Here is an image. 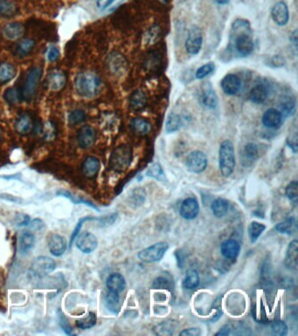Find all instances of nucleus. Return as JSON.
<instances>
[{"label": "nucleus", "instance_id": "1", "mask_svg": "<svg viewBox=\"0 0 298 336\" xmlns=\"http://www.w3.org/2000/svg\"><path fill=\"white\" fill-rule=\"evenodd\" d=\"M74 87L78 95L85 98H92L99 94L102 81L96 74L81 72L74 80Z\"/></svg>", "mask_w": 298, "mask_h": 336}, {"label": "nucleus", "instance_id": "2", "mask_svg": "<svg viewBox=\"0 0 298 336\" xmlns=\"http://www.w3.org/2000/svg\"><path fill=\"white\" fill-rule=\"evenodd\" d=\"M219 166L221 174L224 177H229L236 168L235 147L233 143L226 139L221 143L219 152Z\"/></svg>", "mask_w": 298, "mask_h": 336}, {"label": "nucleus", "instance_id": "3", "mask_svg": "<svg viewBox=\"0 0 298 336\" xmlns=\"http://www.w3.org/2000/svg\"><path fill=\"white\" fill-rule=\"evenodd\" d=\"M132 160V151L129 146L121 145L111 154L110 166L115 172H122L129 168Z\"/></svg>", "mask_w": 298, "mask_h": 336}, {"label": "nucleus", "instance_id": "4", "mask_svg": "<svg viewBox=\"0 0 298 336\" xmlns=\"http://www.w3.org/2000/svg\"><path fill=\"white\" fill-rule=\"evenodd\" d=\"M41 76H42V69L41 67H35L30 70L29 73L26 76V80L23 85L22 98L27 102L33 100L37 92L39 84L41 82Z\"/></svg>", "mask_w": 298, "mask_h": 336}, {"label": "nucleus", "instance_id": "5", "mask_svg": "<svg viewBox=\"0 0 298 336\" xmlns=\"http://www.w3.org/2000/svg\"><path fill=\"white\" fill-rule=\"evenodd\" d=\"M169 245L165 242H159L144 249L138 253V258L144 263H155L159 262L165 256Z\"/></svg>", "mask_w": 298, "mask_h": 336}, {"label": "nucleus", "instance_id": "6", "mask_svg": "<svg viewBox=\"0 0 298 336\" xmlns=\"http://www.w3.org/2000/svg\"><path fill=\"white\" fill-rule=\"evenodd\" d=\"M56 263L55 260L46 256H38L32 263L31 270L33 274L39 278H44L56 270Z\"/></svg>", "mask_w": 298, "mask_h": 336}, {"label": "nucleus", "instance_id": "7", "mask_svg": "<svg viewBox=\"0 0 298 336\" xmlns=\"http://www.w3.org/2000/svg\"><path fill=\"white\" fill-rule=\"evenodd\" d=\"M207 157L201 151H193L186 159V168L192 173H200L207 167Z\"/></svg>", "mask_w": 298, "mask_h": 336}, {"label": "nucleus", "instance_id": "8", "mask_svg": "<svg viewBox=\"0 0 298 336\" xmlns=\"http://www.w3.org/2000/svg\"><path fill=\"white\" fill-rule=\"evenodd\" d=\"M203 34L198 26H192L185 41V49L189 55H196L199 54L202 48Z\"/></svg>", "mask_w": 298, "mask_h": 336}, {"label": "nucleus", "instance_id": "9", "mask_svg": "<svg viewBox=\"0 0 298 336\" xmlns=\"http://www.w3.org/2000/svg\"><path fill=\"white\" fill-rule=\"evenodd\" d=\"M271 90V86L268 83V81L260 80L257 84L251 88L249 92V99L252 102L257 104H261L266 102L269 97V93Z\"/></svg>", "mask_w": 298, "mask_h": 336}, {"label": "nucleus", "instance_id": "10", "mask_svg": "<svg viewBox=\"0 0 298 336\" xmlns=\"http://www.w3.org/2000/svg\"><path fill=\"white\" fill-rule=\"evenodd\" d=\"M96 140V131L90 125L82 126L77 133V142L80 147L88 149L95 144Z\"/></svg>", "mask_w": 298, "mask_h": 336}, {"label": "nucleus", "instance_id": "11", "mask_svg": "<svg viewBox=\"0 0 298 336\" xmlns=\"http://www.w3.org/2000/svg\"><path fill=\"white\" fill-rule=\"evenodd\" d=\"M271 16L276 25L280 26H286L290 19V11L287 4L283 1L276 3L271 10Z\"/></svg>", "mask_w": 298, "mask_h": 336}, {"label": "nucleus", "instance_id": "12", "mask_svg": "<svg viewBox=\"0 0 298 336\" xmlns=\"http://www.w3.org/2000/svg\"><path fill=\"white\" fill-rule=\"evenodd\" d=\"M200 102L206 109L214 110L218 105V96L211 84L207 83L200 91Z\"/></svg>", "mask_w": 298, "mask_h": 336}, {"label": "nucleus", "instance_id": "13", "mask_svg": "<svg viewBox=\"0 0 298 336\" xmlns=\"http://www.w3.org/2000/svg\"><path fill=\"white\" fill-rule=\"evenodd\" d=\"M76 238L77 248L86 254L94 252L98 245L96 236L90 232H83L80 236H77Z\"/></svg>", "mask_w": 298, "mask_h": 336}, {"label": "nucleus", "instance_id": "14", "mask_svg": "<svg viewBox=\"0 0 298 336\" xmlns=\"http://www.w3.org/2000/svg\"><path fill=\"white\" fill-rule=\"evenodd\" d=\"M262 124L269 129L276 130L281 127L284 122V117L281 111L276 109H269L266 110L261 118Z\"/></svg>", "mask_w": 298, "mask_h": 336}, {"label": "nucleus", "instance_id": "15", "mask_svg": "<svg viewBox=\"0 0 298 336\" xmlns=\"http://www.w3.org/2000/svg\"><path fill=\"white\" fill-rule=\"evenodd\" d=\"M180 215L184 219L192 220L197 217L199 212V205L195 198H186L181 203Z\"/></svg>", "mask_w": 298, "mask_h": 336}, {"label": "nucleus", "instance_id": "16", "mask_svg": "<svg viewBox=\"0 0 298 336\" xmlns=\"http://www.w3.org/2000/svg\"><path fill=\"white\" fill-rule=\"evenodd\" d=\"M221 88L225 94L229 95H235L239 91L241 88V80L238 76L234 74H229L221 81Z\"/></svg>", "mask_w": 298, "mask_h": 336}, {"label": "nucleus", "instance_id": "17", "mask_svg": "<svg viewBox=\"0 0 298 336\" xmlns=\"http://www.w3.org/2000/svg\"><path fill=\"white\" fill-rule=\"evenodd\" d=\"M66 241L65 238L59 234H51L48 238V248L52 255L55 256H62L66 251Z\"/></svg>", "mask_w": 298, "mask_h": 336}, {"label": "nucleus", "instance_id": "18", "mask_svg": "<svg viewBox=\"0 0 298 336\" xmlns=\"http://www.w3.org/2000/svg\"><path fill=\"white\" fill-rule=\"evenodd\" d=\"M108 67L111 73L118 76L125 71L127 62L119 53H113L108 58Z\"/></svg>", "mask_w": 298, "mask_h": 336}, {"label": "nucleus", "instance_id": "19", "mask_svg": "<svg viewBox=\"0 0 298 336\" xmlns=\"http://www.w3.org/2000/svg\"><path fill=\"white\" fill-rule=\"evenodd\" d=\"M259 157V148L254 143H247L243 148L241 154V164L244 167H250L257 161Z\"/></svg>", "mask_w": 298, "mask_h": 336}, {"label": "nucleus", "instance_id": "20", "mask_svg": "<svg viewBox=\"0 0 298 336\" xmlns=\"http://www.w3.org/2000/svg\"><path fill=\"white\" fill-rule=\"evenodd\" d=\"M298 240H293L288 246L286 257L284 263L289 270H296L298 265Z\"/></svg>", "mask_w": 298, "mask_h": 336}, {"label": "nucleus", "instance_id": "21", "mask_svg": "<svg viewBox=\"0 0 298 336\" xmlns=\"http://www.w3.org/2000/svg\"><path fill=\"white\" fill-rule=\"evenodd\" d=\"M100 168H101V164H100L99 160L94 156H89V157L86 158L83 161L82 166H81V170L86 177L92 179V178H95L97 175V173L99 172Z\"/></svg>", "mask_w": 298, "mask_h": 336}, {"label": "nucleus", "instance_id": "22", "mask_svg": "<svg viewBox=\"0 0 298 336\" xmlns=\"http://www.w3.org/2000/svg\"><path fill=\"white\" fill-rule=\"evenodd\" d=\"M239 252H240V246L236 240L228 239L221 244V254L228 259L236 258L239 255Z\"/></svg>", "mask_w": 298, "mask_h": 336}, {"label": "nucleus", "instance_id": "23", "mask_svg": "<svg viewBox=\"0 0 298 336\" xmlns=\"http://www.w3.org/2000/svg\"><path fill=\"white\" fill-rule=\"evenodd\" d=\"M25 34V27L20 23H9L3 28V35L7 40H17Z\"/></svg>", "mask_w": 298, "mask_h": 336}, {"label": "nucleus", "instance_id": "24", "mask_svg": "<svg viewBox=\"0 0 298 336\" xmlns=\"http://www.w3.org/2000/svg\"><path fill=\"white\" fill-rule=\"evenodd\" d=\"M106 285L110 292L120 293L125 288V279L120 273H112L108 277Z\"/></svg>", "mask_w": 298, "mask_h": 336}, {"label": "nucleus", "instance_id": "25", "mask_svg": "<svg viewBox=\"0 0 298 336\" xmlns=\"http://www.w3.org/2000/svg\"><path fill=\"white\" fill-rule=\"evenodd\" d=\"M35 244V238L34 235L28 230L23 231L19 236V251L21 254L25 255L33 248Z\"/></svg>", "mask_w": 298, "mask_h": 336}, {"label": "nucleus", "instance_id": "26", "mask_svg": "<svg viewBox=\"0 0 298 336\" xmlns=\"http://www.w3.org/2000/svg\"><path fill=\"white\" fill-rule=\"evenodd\" d=\"M66 77L62 72L54 71L48 78V88L53 91H59L66 84Z\"/></svg>", "mask_w": 298, "mask_h": 336}, {"label": "nucleus", "instance_id": "27", "mask_svg": "<svg viewBox=\"0 0 298 336\" xmlns=\"http://www.w3.org/2000/svg\"><path fill=\"white\" fill-rule=\"evenodd\" d=\"M276 230L281 234L289 235V236L295 234L298 231L297 219L294 216H291L287 219L284 220V222L278 223L276 226Z\"/></svg>", "mask_w": 298, "mask_h": 336}, {"label": "nucleus", "instance_id": "28", "mask_svg": "<svg viewBox=\"0 0 298 336\" xmlns=\"http://www.w3.org/2000/svg\"><path fill=\"white\" fill-rule=\"evenodd\" d=\"M211 208L215 217L221 218V217H224L229 213L230 204H229V201L224 198H218L212 203Z\"/></svg>", "mask_w": 298, "mask_h": 336}, {"label": "nucleus", "instance_id": "29", "mask_svg": "<svg viewBox=\"0 0 298 336\" xmlns=\"http://www.w3.org/2000/svg\"><path fill=\"white\" fill-rule=\"evenodd\" d=\"M16 76L15 67L8 62L0 63V84H7Z\"/></svg>", "mask_w": 298, "mask_h": 336}, {"label": "nucleus", "instance_id": "30", "mask_svg": "<svg viewBox=\"0 0 298 336\" xmlns=\"http://www.w3.org/2000/svg\"><path fill=\"white\" fill-rule=\"evenodd\" d=\"M280 107H281V113L283 115V117H290L295 113L296 101L291 95H284L281 98Z\"/></svg>", "mask_w": 298, "mask_h": 336}, {"label": "nucleus", "instance_id": "31", "mask_svg": "<svg viewBox=\"0 0 298 336\" xmlns=\"http://www.w3.org/2000/svg\"><path fill=\"white\" fill-rule=\"evenodd\" d=\"M34 46H35V40L33 39L22 40L16 46L15 54L20 58L26 57L29 55L31 52L33 51Z\"/></svg>", "mask_w": 298, "mask_h": 336}, {"label": "nucleus", "instance_id": "32", "mask_svg": "<svg viewBox=\"0 0 298 336\" xmlns=\"http://www.w3.org/2000/svg\"><path fill=\"white\" fill-rule=\"evenodd\" d=\"M130 127L134 132L140 135H146L151 131V124H150V122L140 117L132 119L130 123Z\"/></svg>", "mask_w": 298, "mask_h": 336}, {"label": "nucleus", "instance_id": "33", "mask_svg": "<svg viewBox=\"0 0 298 336\" xmlns=\"http://www.w3.org/2000/svg\"><path fill=\"white\" fill-rule=\"evenodd\" d=\"M16 131L20 134H26L33 128V122L27 114H23L17 119L15 123Z\"/></svg>", "mask_w": 298, "mask_h": 336}, {"label": "nucleus", "instance_id": "34", "mask_svg": "<svg viewBox=\"0 0 298 336\" xmlns=\"http://www.w3.org/2000/svg\"><path fill=\"white\" fill-rule=\"evenodd\" d=\"M183 125V120L179 115L171 113L166 123V131L167 133L177 132Z\"/></svg>", "mask_w": 298, "mask_h": 336}, {"label": "nucleus", "instance_id": "35", "mask_svg": "<svg viewBox=\"0 0 298 336\" xmlns=\"http://www.w3.org/2000/svg\"><path fill=\"white\" fill-rule=\"evenodd\" d=\"M18 12V7L11 0H0V16L10 18Z\"/></svg>", "mask_w": 298, "mask_h": 336}, {"label": "nucleus", "instance_id": "36", "mask_svg": "<svg viewBox=\"0 0 298 336\" xmlns=\"http://www.w3.org/2000/svg\"><path fill=\"white\" fill-rule=\"evenodd\" d=\"M146 100H147L146 95L144 92L141 90H136L132 93V95H130V98H129L130 107L134 110H140L145 106Z\"/></svg>", "mask_w": 298, "mask_h": 336}, {"label": "nucleus", "instance_id": "37", "mask_svg": "<svg viewBox=\"0 0 298 336\" xmlns=\"http://www.w3.org/2000/svg\"><path fill=\"white\" fill-rule=\"evenodd\" d=\"M199 284V276L198 271L196 270H189L185 275L184 281H183V287L188 290H192L196 288Z\"/></svg>", "mask_w": 298, "mask_h": 336}, {"label": "nucleus", "instance_id": "38", "mask_svg": "<svg viewBox=\"0 0 298 336\" xmlns=\"http://www.w3.org/2000/svg\"><path fill=\"white\" fill-rule=\"evenodd\" d=\"M105 304L109 310L114 314H118L120 310V298L118 293L109 291L105 298Z\"/></svg>", "mask_w": 298, "mask_h": 336}, {"label": "nucleus", "instance_id": "39", "mask_svg": "<svg viewBox=\"0 0 298 336\" xmlns=\"http://www.w3.org/2000/svg\"><path fill=\"white\" fill-rule=\"evenodd\" d=\"M56 194L69 199L70 201H72V202H74V204H86L87 206L90 207V208H95V209H96V210L98 211L97 207H96V205L94 204V203H92L91 201H88V200H85L83 198L78 197V196L74 195V194H72V193H70L68 191L61 189V190L58 191V192L56 193Z\"/></svg>", "mask_w": 298, "mask_h": 336}, {"label": "nucleus", "instance_id": "40", "mask_svg": "<svg viewBox=\"0 0 298 336\" xmlns=\"http://www.w3.org/2000/svg\"><path fill=\"white\" fill-rule=\"evenodd\" d=\"M4 98L5 102L9 103L10 105H16L20 102V100L22 98V95L18 88L12 87V88H8L6 91L4 92Z\"/></svg>", "mask_w": 298, "mask_h": 336}, {"label": "nucleus", "instance_id": "41", "mask_svg": "<svg viewBox=\"0 0 298 336\" xmlns=\"http://www.w3.org/2000/svg\"><path fill=\"white\" fill-rule=\"evenodd\" d=\"M266 226L264 224L258 223V222H252L248 227V235H249L251 242L254 243L257 241L258 238H260V236L264 232Z\"/></svg>", "mask_w": 298, "mask_h": 336}, {"label": "nucleus", "instance_id": "42", "mask_svg": "<svg viewBox=\"0 0 298 336\" xmlns=\"http://www.w3.org/2000/svg\"><path fill=\"white\" fill-rule=\"evenodd\" d=\"M76 326L80 329H89L96 325V315L95 313H89L85 318L80 319L76 321Z\"/></svg>", "mask_w": 298, "mask_h": 336}, {"label": "nucleus", "instance_id": "43", "mask_svg": "<svg viewBox=\"0 0 298 336\" xmlns=\"http://www.w3.org/2000/svg\"><path fill=\"white\" fill-rule=\"evenodd\" d=\"M149 177H152L154 179L163 181L166 179V174L164 172L162 167L159 164V163H155L152 165L151 168L148 169L147 173H146Z\"/></svg>", "mask_w": 298, "mask_h": 336}, {"label": "nucleus", "instance_id": "44", "mask_svg": "<svg viewBox=\"0 0 298 336\" xmlns=\"http://www.w3.org/2000/svg\"><path fill=\"white\" fill-rule=\"evenodd\" d=\"M285 194L287 195L290 201L295 204L298 203V180H293L286 186Z\"/></svg>", "mask_w": 298, "mask_h": 336}, {"label": "nucleus", "instance_id": "45", "mask_svg": "<svg viewBox=\"0 0 298 336\" xmlns=\"http://www.w3.org/2000/svg\"><path fill=\"white\" fill-rule=\"evenodd\" d=\"M214 70H215V65L213 62L206 63V64L203 65L197 70L195 74L196 78L199 79V80L204 79V78L209 77L210 75L214 73Z\"/></svg>", "mask_w": 298, "mask_h": 336}, {"label": "nucleus", "instance_id": "46", "mask_svg": "<svg viewBox=\"0 0 298 336\" xmlns=\"http://www.w3.org/2000/svg\"><path fill=\"white\" fill-rule=\"evenodd\" d=\"M68 123L71 125H77L86 120V114L81 110H74L70 111L68 114Z\"/></svg>", "mask_w": 298, "mask_h": 336}, {"label": "nucleus", "instance_id": "47", "mask_svg": "<svg viewBox=\"0 0 298 336\" xmlns=\"http://www.w3.org/2000/svg\"><path fill=\"white\" fill-rule=\"evenodd\" d=\"M146 198V193L143 188H135L130 195V201L135 207L143 204Z\"/></svg>", "mask_w": 298, "mask_h": 336}, {"label": "nucleus", "instance_id": "48", "mask_svg": "<svg viewBox=\"0 0 298 336\" xmlns=\"http://www.w3.org/2000/svg\"><path fill=\"white\" fill-rule=\"evenodd\" d=\"M271 331H272L273 335H275V336H287L288 327L285 322H282V321H277V322L272 323Z\"/></svg>", "mask_w": 298, "mask_h": 336}, {"label": "nucleus", "instance_id": "49", "mask_svg": "<svg viewBox=\"0 0 298 336\" xmlns=\"http://www.w3.org/2000/svg\"><path fill=\"white\" fill-rule=\"evenodd\" d=\"M174 327H173V322H163L159 324L157 328H155V331L158 335H173L174 333Z\"/></svg>", "mask_w": 298, "mask_h": 336}, {"label": "nucleus", "instance_id": "50", "mask_svg": "<svg viewBox=\"0 0 298 336\" xmlns=\"http://www.w3.org/2000/svg\"><path fill=\"white\" fill-rule=\"evenodd\" d=\"M96 219H97L96 217H91V216H86V217H83V218L80 219V221H79L77 224H76V226L74 228V231H73V234L71 236V239H70V246L73 245V243H74V240H75V238H77L78 234H79V232H80V230H81L82 225H83L86 222H88V221H95V220Z\"/></svg>", "mask_w": 298, "mask_h": 336}, {"label": "nucleus", "instance_id": "51", "mask_svg": "<svg viewBox=\"0 0 298 336\" xmlns=\"http://www.w3.org/2000/svg\"><path fill=\"white\" fill-rule=\"evenodd\" d=\"M42 132L44 134L45 139L50 140L56 137V125L53 124L52 122H48L45 124L44 127H42Z\"/></svg>", "mask_w": 298, "mask_h": 336}, {"label": "nucleus", "instance_id": "52", "mask_svg": "<svg viewBox=\"0 0 298 336\" xmlns=\"http://www.w3.org/2000/svg\"><path fill=\"white\" fill-rule=\"evenodd\" d=\"M152 287L154 289H166V290H170L171 287H172V283L167 278L159 277V278L155 279L153 284H152Z\"/></svg>", "mask_w": 298, "mask_h": 336}, {"label": "nucleus", "instance_id": "53", "mask_svg": "<svg viewBox=\"0 0 298 336\" xmlns=\"http://www.w3.org/2000/svg\"><path fill=\"white\" fill-rule=\"evenodd\" d=\"M59 48L56 47V46H50L48 48V52H47V58H48L49 62H54L58 61L60 58Z\"/></svg>", "mask_w": 298, "mask_h": 336}, {"label": "nucleus", "instance_id": "54", "mask_svg": "<svg viewBox=\"0 0 298 336\" xmlns=\"http://www.w3.org/2000/svg\"><path fill=\"white\" fill-rule=\"evenodd\" d=\"M287 145L290 146L291 150L293 151L294 154H297L298 151V138L297 132L291 133L288 137Z\"/></svg>", "mask_w": 298, "mask_h": 336}, {"label": "nucleus", "instance_id": "55", "mask_svg": "<svg viewBox=\"0 0 298 336\" xmlns=\"http://www.w3.org/2000/svg\"><path fill=\"white\" fill-rule=\"evenodd\" d=\"M14 223L17 226H27L30 223V216L23 213H18L15 216Z\"/></svg>", "mask_w": 298, "mask_h": 336}, {"label": "nucleus", "instance_id": "56", "mask_svg": "<svg viewBox=\"0 0 298 336\" xmlns=\"http://www.w3.org/2000/svg\"><path fill=\"white\" fill-rule=\"evenodd\" d=\"M117 217H118L117 214H111L110 216H103V217H101V218H97L96 221L99 222V224L101 226H109V225H111V224H113L115 223Z\"/></svg>", "mask_w": 298, "mask_h": 336}, {"label": "nucleus", "instance_id": "57", "mask_svg": "<svg viewBox=\"0 0 298 336\" xmlns=\"http://www.w3.org/2000/svg\"><path fill=\"white\" fill-rule=\"evenodd\" d=\"M60 325L61 327V329H63V331H65L66 334L72 335V328L69 325L67 319L63 314L60 315Z\"/></svg>", "mask_w": 298, "mask_h": 336}, {"label": "nucleus", "instance_id": "58", "mask_svg": "<svg viewBox=\"0 0 298 336\" xmlns=\"http://www.w3.org/2000/svg\"><path fill=\"white\" fill-rule=\"evenodd\" d=\"M270 62L269 66L275 67V68L284 66V59L282 58L279 55L273 56L272 58L270 59V62Z\"/></svg>", "mask_w": 298, "mask_h": 336}, {"label": "nucleus", "instance_id": "59", "mask_svg": "<svg viewBox=\"0 0 298 336\" xmlns=\"http://www.w3.org/2000/svg\"><path fill=\"white\" fill-rule=\"evenodd\" d=\"M200 334H201V332L199 329L191 328V329H184L179 335L183 336H198Z\"/></svg>", "mask_w": 298, "mask_h": 336}, {"label": "nucleus", "instance_id": "60", "mask_svg": "<svg viewBox=\"0 0 298 336\" xmlns=\"http://www.w3.org/2000/svg\"><path fill=\"white\" fill-rule=\"evenodd\" d=\"M115 1L116 0H97L96 1V6L99 10H105L106 8L111 6Z\"/></svg>", "mask_w": 298, "mask_h": 336}, {"label": "nucleus", "instance_id": "61", "mask_svg": "<svg viewBox=\"0 0 298 336\" xmlns=\"http://www.w3.org/2000/svg\"><path fill=\"white\" fill-rule=\"evenodd\" d=\"M28 226L34 230H40L44 227V222L41 219H35L29 223Z\"/></svg>", "mask_w": 298, "mask_h": 336}, {"label": "nucleus", "instance_id": "62", "mask_svg": "<svg viewBox=\"0 0 298 336\" xmlns=\"http://www.w3.org/2000/svg\"><path fill=\"white\" fill-rule=\"evenodd\" d=\"M298 30H295L293 33H291V44L294 46L295 50H298Z\"/></svg>", "mask_w": 298, "mask_h": 336}, {"label": "nucleus", "instance_id": "63", "mask_svg": "<svg viewBox=\"0 0 298 336\" xmlns=\"http://www.w3.org/2000/svg\"><path fill=\"white\" fill-rule=\"evenodd\" d=\"M231 333V328L229 325H226L221 329V330L216 334V336H229Z\"/></svg>", "mask_w": 298, "mask_h": 336}, {"label": "nucleus", "instance_id": "64", "mask_svg": "<svg viewBox=\"0 0 298 336\" xmlns=\"http://www.w3.org/2000/svg\"><path fill=\"white\" fill-rule=\"evenodd\" d=\"M214 1L219 4H229L230 0H214Z\"/></svg>", "mask_w": 298, "mask_h": 336}]
</instances>
